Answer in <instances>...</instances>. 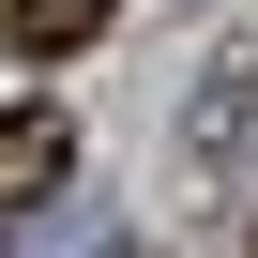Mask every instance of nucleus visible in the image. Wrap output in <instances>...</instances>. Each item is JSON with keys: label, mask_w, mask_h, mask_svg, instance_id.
Here are the masks:
<instances>
[{"label": "nucleus", "mask_w": 258, "mask_h": 258, "mask_svg": "<svg viewBox=\"0 0 258 258\" xmlns=\"http://www.w3.org/2000/svg\"><path fill=\"white\" fill-rule=\"evenodd\" d=\"M61 182H76V106L16 91V106H0V228H16V213H46Z\"/></svg>", "instance_id": "nucleus-1"}, {"label": "nucleus", "mask_w": 258, "mask_h": 258, "mask_svg": "<svg viewBox=\"0 0 258 258\" xmlns=\"http://www.w3.org/2000/svg\"><path fill=\"white\" fill-rule=\"evenodd\" d=\"M121 16V0H0V31H16V61H76L91 31Z\"/></svg>", "instance_id": "nucleus-2"}, {"label": "nucleus", "mask_w": 258, "mask_h": 258, "mask_svg": "<svg viewBox=\"0 0 258 258\" xmlns=\"http://www.w3.org/2000/svg\"><path fill=\"white\" fill-rule=\"evenodd\" d=\"M213 152H258V46L213 61Z\"/></svg>", "instance_id": "nucleus-3"}]
</instances>
